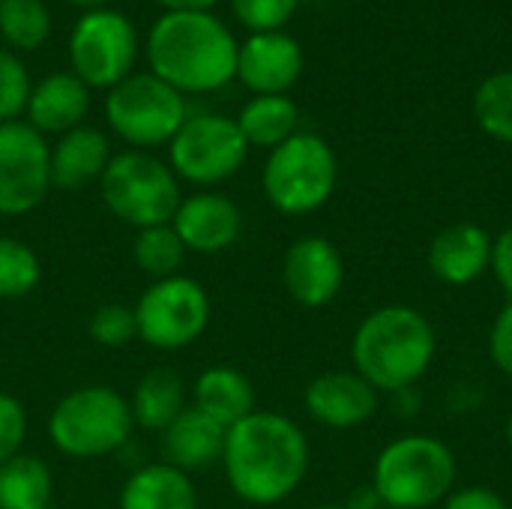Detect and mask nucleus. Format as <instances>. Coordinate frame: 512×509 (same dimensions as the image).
I'll use <instances>...</instances> for the list:
<instances>
[{
    "mask_svg": "<svg viewBox=\"0 0 512 509\" xmlns=\"http://www.w3.org/2000/svg\"><path fill=\"white\" fill-rule=\"evenodd\" d=\"M51 189V150L30 123H0V216L36 210Z\"/></svg>",
    "mask_w": 512,
    "mask_h": 509,
    "instance_id": "nucleus-12",
    "label": "nucleus"
},
{
    "mask_svg": "<svg viewBox=\"0 0 512 509\" xmlns=\"http://www.w3.org/2000/svg\"><path fill=\"white\" fill-rule=\"evenodd\" d=\"M30 90L33 84L24 63L12 51L0 48V123H12L27 111Z\"/></svg>",
    "mask_w": 512,
    "mask_h": 509,
    "instance_id": "nucleus-30",
    "label": "nucleus"
},
{
    "mask_svg": "<svg viewBox=\"0 0 512 509\" xmlns=\"http://www.w3.org/2000/svg\"><path fill=\"white\" fill-rule=\"evenodd\" d=\"M297 6H300V0H231L237 21L243 27H249L252 33L282 30L294 18Z\"/></svg>",
    "mask_w": 512,
    "mask_h": 509,
    "instance_id": "nucleus-32",
    "label": "nucleus"
},
{
    "mask_svg": "<svg viewBox=\"0 0 512 509\" xmlns=\"http://www.w3.org/2000/svg\"><path fill=\"white\" fill-rule=\"evenodd\" d=\"M237 39L213 12H165L147 36L150 72L177 93H213L237 78Z\"/></svg>",
    "mask_w": 512,
    "mask_h": 509,
    "instance_id": "nucleus-2",
    "label": "nucleus"
},
{
    "mask_svg": "<svg viewBox=\"0 0 512 509\" xmlns=\"http://www.w3.org/2000/svg\"><path fill=\"white\" fill-rule=\"evenodd\" d=\"M306 411L327 429H357L378 411V390L357 372L318 375L303 393Z\"/></svg>",
    "mask_w": 512,
    "mask_h": 509,
    "instance_id": "nucleus-15",
    "label": "nucleus"
},
{
    "mask_svg": "<svg viewBox=\"0 0 512 509\" xmlns=\"http://www.w3.org/2000/svg\"><path fill=\"white\" fill-rule=\"evenodd\" d=\"M195 408L228 432L231 426L255 414L252 381L231 366H213L195 381Z\"/></svg>",
    "mask_w": 512,
    "mask_h": 509,
    "instance_id": "nucleus-21",
    "label": "nucleus"
},
{
    "mask_svg": "<svg viewBox=\"0 0 512 509\" xmlns=\"http://www.w3.org/2000/svg\"><path fill=\"white\" fill-rule=\"evenodd\" d=\"M456 483L453 450L432 435H405L390 441L372 471V486L387 507L429 509L450 498Z\"/></svg>",
    "mask_w": 512,
    "mask_h": 509,
    "instance_id": "nucleus-4",
    "label": "nucleus"
},
{
    "mask_svg": "<svg viewBox=\"0 0 512 509\" xmlns=\"http://www.w3.org/2000/svg\"><path fill=\"white\" fill-rule=\"evenodd\" d=\"M444 509H510L507 501L486 489V486H468V489H459L453 492L447 501H444Z\"/></svg>",
    "mask_w": 512,
    "mask_h": 509,
    "instance_id": "nucleus-36",
    "label": "nucleus"
},
{
    "mask_svg": "<svg viewBox=\"0 0 512 509\" xmlns=\"http://www.w3.org/2000/svg\"><path fill=\"white\" fill-rule=\"evenodd\" d=\"M138 339L159 351H180L192 345L210 324V297L207 291L186 276H168L153 282L138 306Z\"/></svg>",
    "mask_w": 512,
    "mask_h": 509,
    "instance_id": "nucleus-10",
    "label": "nucleus"
},
{
    "mask_svg": "<svg viewBox=\"0 0 512 509\" xmlns=\"http://www.w3.org/2000/svg\"><path fill=\"white\" fill-rule=\"evenodd\" d=\"M75 75L87 87H114L132 75L138 57V33L132 21L114 9H87L69 36Z\"/></svg>",
    "mask_w": 512,
    "mask_h": 509,
    "instance_id": "nucleus-11",
    "label": "nucleus"
},
{
    "mask_svg": "<svg viewBox=\"0 0 512 509\" xmlns=\"http://www.w3.org/2000/svg\"><path fill=\"white\" fill-rule=\"evenodd\" d=\"M171 171L198 186H213L234 177L249 153V144L237 120L222 114L186 117L180 132L168 144Z\"/></svg>",
    "mask_w": 512,
    "mask_h": 509,
    "instance_id": "nucleus-9",
    "label": "nucleus"
},
{
    "mask_svg": "<svg viewBox=\"0 0 512 509\" xmlns=\"http://www.w3.org/2000/svg\"><path fill=\"white\" fill-rule=\"evenodd\" d=\"M105 120L126 144L141 150L159 147L171 144V138L186 123V102L183 93H177L153 72H138L108 90Z\"/></svg>",
    "mask_w": 512,
    "mask_h": 509,
    "instance_id": "nucleus-8",
    "label": "nucleus"
},
{
    "mask_svg": "<svg viewBox=\"0 0 512 509\" xmlns=\"http://www.w3.org/2000/svg\"><path fill=\"white\" fill-rule=\"evenodd\" d=\"M120 509H198V495L189 474L159 462L135 471L126 480Z\"/></svg>",
    "mask_w": 512,
    "mask_h": 509,
    "instance_id": "nucleus-22",
    "label": "nucleus"
},
{
    "mask_svg": "<svg viewBox=\"0 0 512 509\" xmlns=\"http://www.w3.org/2000/svg\"><path fill=\"white\" fill-rule=\"evenodd\" d=\"M69 3L84 6V9H102V3H105V0H69Z\"/></svg>",
    "mask_w": 512,
    "mask_h": 509,
    "instance_id": "nucleus-39",
    "label": "nucleus"
},
{
    "mask_svg": "<svg viewBox=\"0 0 512 509\" xmlns=\"http://www.w3.org/2000/svg\"><path fill=\"white\" fill-rule=\"evenodd\" d=\"M504 435H507V444H510V447H512V417H510V420H507V432H504Z\"/></svg>",
    "mask_w": 512,
    "mask_h": 509,
    "instance_id": "nucleus-40",
    "label": "nucleus"
},
{
    "mask_svg": "<svg viewBox=\"0 0 512 509\" xmlns=\"http://www.w3.org/2000/svg\"><path fill=\"white\" fill-rule=\"evenodd\" d=\"M282 279L291 300L306 309H321L339 297L345 285V261L327 237L309 234L288 246Z\"/></svg>",
    "mask_w": 512,
    "mask_h": 509,
    "instance_id": "nucleus-13",
    "label": "nucleus"
},
{
    "mask_svg": "<svg viewBox=\"0 0 512 509\" xmlns=\"http://www.w3.org/2000/svg\"><path fill=\"white\" fill-rule=\"evenodd\" d=\"M336 153L312 132H297L270 150L264 165V195L285 216L321 210L336 189Z\"/></svg>",
    "mask_w": 512,
    "mask_h": 509,
    "instance_id": "nucleus-5",
    "label": "nucleus"
},
{
    "mask_svg": "<svg viewBox=\"0 0 512 509\" xmlns=\"http://www.w3.org/2000/svg\"><path fill=\"white\" fill-rule=\"evenodd\" d=\"M489 270L498 279L507 300H512V228H504L492 240V264H489Z\"/></svg>",
    "mask_w": 512,
    "mask_h": 509,
    "instance_id": "nucleus-35",
    "label": "nucleus"
},
{
    "mask_svg": "<svg viewBox=\"0 0 512 509\" xmlns=\"http://www.w3.org/2000/svg\"><path fill=\"white\" fill-rule=\"evenodd\" d=\"M159 6H165V12H210V6H216L219 0H156Z\"/></svg>",
    "mask_w": 512,
    "mask_h": 509,
    "instance_id": "nucleus-38",
    "label": "nucleus"
},
{
    "mask_svg": "<svg viewBox=\"0 0 512 509\" xmlns=\"http://www.w3.org/2000/svg\"><path fill=\"white\" fill-rule=\"evenodd\" d=\"M99 186L105 207L138 231L168 225L183 201L174 171L144 150L111 156Z\"/></svg>",
    "mask_w": 512,
    "mask_h": 509,
    "instance_id": "nucleus-7",
    "label": "nucleus"
},
{
    "mask_svg": "<svg viewBox=\"0 0 512 509\" xmlns=\"http://www.w3.org/2000/svg\"><path fill=\"white\" fill-rule=\"evenodd\" d=\"M90 108V87L75 72H51L30 90L27 123L39 135H66L81 126Z\"/></svg>",
    "mask_w": 512,
    "mask_h": 509,
    "instance_id": "nucleus-18",
    "label": "nucleus"
},
{
    "mask_svg": "<svg viewBox=\"0 0 512 509\" xmlns=\"http://www.w3.org/2000/svg\"><path fill=\"white\" fill-rule=\"evenodd\" d=\"M342 507L345 509H387V504H384V498L378 495V489H375L372 483H366V486L354 489Z\"/></svg>",
    "mask_w": 512,
    "mask_h": 509,
    "instance_id": "nucleus-37",
    "label": "nucleus"
},
{
    "mask_svg": "<svg viewBox=\"0 0 512 509\" xmlns=\"http://www.w3.org/2000/svg\"><path fill=\"white\" fill-rule=\"evenodd\" d=\"M42 267L30 246L15 237H0V300H21L39 285Z\"/></svg>",
    "mask_w": 512,
    "mask_h": 509,
    "instance_id": "nucleus-29",
    "label": "nucleus"
},
{
    "mask_svg": "<svg viewBox=\"0 0 512 509\" xmlns=\"http://www.w3.org/2000/svg\"><path fill=\"white\" fill-rule=\"evenodd\" d=\"M492 234L477 222L444 228L429 246V270L444 285H471L492 264Z\"/></svg>",
    "mask_w": 512,
    "mask_h": 509,
    "instance_id": "nucleus-17",
    "label": "nucleus"
},
{
    "mask_svg": "<svg viewBox=\"0 0 512 509\" xmlns=\"http://www.w3.org/2000/svg\"><path fill=\"white\" fill-rule=\"evenodd\" d=\"M300 111L288 93L276 96H255L243 105L237 126L249 147H279L291 135H297Z\"/></svg>",
    "mask_w": 512,
    "mask_h": 509,
    "instance_id": "nucleus-24",
    "label": "nucleus"
},
{
    "mask_svg": "<svg viewBox=\"0 0 512 509\" xmlns=\"http://www.w3.org/2000/svg\"><path fill=\"white\" fill-rule=\"evenodd\" d=\"M225 450V429L201 414L195 405L183 408V414L162 432V459L165 465L189 474L204 471L222 462Z\"/></svg>",
    "mask_w": 512,
    "mask_h": 509,
    "instance_id": "nucleus-19",
    "label": "nucleus"
},
{
    "mask_svg": "<svg viewBox=\"0 0 512 509\" xmlns=\"http://www.w3.org/2000/svg\"><path fill=\"white\" fill-rule=\"evenodd\" d=\"M318 509H345L342 504H324V507H318Z\"/></svg>",
    "mask_w": 512,
    "mask_h": 509,
    "instance_id": "nucleus-41",
    "label": "nucleus"
},
{
    "mask_svg": "<svg viewBox=\"0 0 512 509\" xmlns=\"http://www.w3.org/2000/svg\"><path fill=\"white\" fill-rule=\"evenodd\" d=\"M303 72V48L294 36L273 30V33H252L237 51V78L255 96H276L288 93Z\"/></svg>",
    "mask_w": 512,
    "mask_h": 509,
    "instance_id": "nucleus-14",
    "label": "nucleus"
},
{
    "mask_svg": "<svg viewBox=\"0 0 512 509\" xmlns=\"http://www.w3.org/2000/svg\"><path fill=\"white\" fill-rule=\"evenodd\" d=\"M489 357L507 378H512V300H507V306L501 309V315L492 324Z\"/></svg>",
    "mask_w": 512,
    "mask_h": 509,
    "instance_id": "nucleus-34",
    "label": "nucleus"
},
{
    "mask_svg": "<svg viewBox=\"0 0 512 509\" xmlns=\"http://www.w3.org/2000/svg\"><path fill=\"white\" fill-rule=\"evenodd\" d=\"M474 114L486 135L512 144V69L489 75L474 96Z\"/></svg>",
    "mask_w": 512,
    "mask_h": 509,
    "instance_id": "nucleus-28",
    "label": "nucleus"
},
{
    "mask_svg": "<svg viewBox=\"0 0 512 509\" xmlns=\"http://www.w3.org/2000/svg\"><path fill=\"white\" fill-rule=\"evenodd\" d=\"M222 468L237 498L255 507L285 501L309 474L303 429L273 411H255L225 432Z\"/></svg>",
    "mask_w": 512,
    "mask_h": 509,
    "instance_id": "nucleus-1",
    "label": "nucleus"
},
{
    "mask_svg": "<svg viewBox=\"0 0 512 509\" xmlns=\"http://www.w3.org/2000/svg\"><path fill=\"white\" fill-rule=\"evenodd\" d=\"M0 36L18 51H36L51 36V12L42 0H0Z\"/></svg>",
    "mask_w": 512,
    "mask_h": 509,
    "instance_id": "nucleus-26",
    "label": "nucleus"
},
{
    "mask_svg": "<svg viewBox=\"0 0 512 509\" xmlns=\"http://www.w3.org/2000/svg\"><path fill=\"white\" fill-rule=\"evenodd\" d=\"M27 438V414L15 396L0 393V465L21 453Z\"/></svg>",
    "mask_w": 512,
    "mask_h": 509,
    "instance_id": "nucleus-33",
    "label": "nucleus"
},
{
    "mask_svg": "<svg viewBox=\"0 0 512 509\" xmlns=\"http://www.w3.org/2000/svg\"><path fill=\"white\" fill-rule=\"evenodd\" d=\"M387 509H396V507H387Z\"/></svg>",
    "mask_w": 512,
    "mask_h": 509,
    "instance_id": "nucleus-42",
    "label": "nucleus"
},
{
    "mask_svg": "<svg viewBox=\"0 0 512 509\" xmlns=\"http://www.w3.org/2000/svg\"><path fill=\"white\" fill-rule=\"evenodd\" d=\"M90 339H96L105 348H123L132 339H138V321H135V309L120 306V303H108L99 306L90 318Z\"/></svg>",
    "mask_w": 512,
    "mask_h": 509,
    "instance_id": "nucleus-31",
    "label": "nucleus"
},
{
    "mask_svg": "<svg viewBox=\"0 0 512 509\" xmlns=\"http://www.w3.org/2000/svg\"><path fill=\"white\" fill-rule=\"evenodd\" d=\"M111 162V144L99 129L78 126L51 150V186L57 189H84L93 180H102Z\"/></svg>",
    "mask_w": 512,
    "mask_h": 509,
    "instance_id": "nucleus-20",
    "label": "nucleus"
},
{
    "mask_svg": "<svg viewBox=\"0 0 512 509\" xmlns=\"http://www.w3.org/2000/svg\"><path fill=\"white\" fill-rule=\"evenodd\" d=\"M183 255H186V246L180 243V237L171 228V222L138 231V237L132 243L135 267L141 273L153 276L156 282L159 279H168V276H177V270L183 264Z\"/></svg>",
    "mask_w": 512,
    "mask_h": 509,
    "instance_id": "nucleus-27",
    "label": "nucleus"
},
{
    "mask_svg": "<svg viewBox=\"0 0 512 509\" xmlns=\"http://www.w3.org/2000/svg\"><path fill=\"white\" fill-rule=\"evenodd\" d=\"M435 351V327L414 306H381L369 312L351 342L357 375L378 393L411 390L429 372Z\"/></svg>",
    "mask_w": 512,
    "mask_h": 509,
    "instance_id": "nucleus-3",
    "label": "nucleus"
},
{
    "mask_svg": "<svg viewBox=\"0 0 512 509\" xmlns=\"http://www.w3.org/2000/svg\"><path fill=\"white\" fill-rule=\"evenodd\" d=\"M171 228L177 231L186 249L201 255H216L237 243L243 231V216L231 198L216 192H198L180 201Z\"/></svg>",
    "mask_w": 512,
    "mask_h": 509,
    "instance_id": "nucleus-16",
    "label": "nucleus"
},
{
    "mask_svg": "<svg viewBox=\"0 0 512 509\" xmlns=\"http://www.w3.org/2000/svg\"><path fill=\"white\" fill-rule=\"evenodd\" d=\"M129 408L135 426H144L150 432H165L186 408L183 381L171 369H153L138 381Z\"/></svg>",
    "mask_w": 512,
    "mask_h": 509,
    "instance_id": "nucleus-23",
    "label": "nucleus"
},
{
    "mask_svg": "<svg viewBox=\"0 0 512 509\" xmlns=\"http://www.w3.org/2000/svg\"><path fill=\"white\" fill-rule=\"evenodd\" d=\"M132 426V408L117 390L81 387L54 405L48 435L63 456L96 459L120 450Z\"/></svg>",
    "mask_w": 512,
    "mask_h": 509,
    "instance_id": "nucleus-6",
    "label": "nucleus"
},
{
    "mask_svg": "<svg viewBox=\"0 0 512 509\" xmlns=\"http://www.w3.org/2000/svg\"><path fill=\"white\" fill-rule=\"evenodd\" d=\"M51 471L36 456H12L0 465V509H48Z\"/></svg>",
    "mask_w": 512,
    "mask_h": 509,
    "instance_id": "nucleus-25",
    "label": "nucleus"
}]
</instances>
